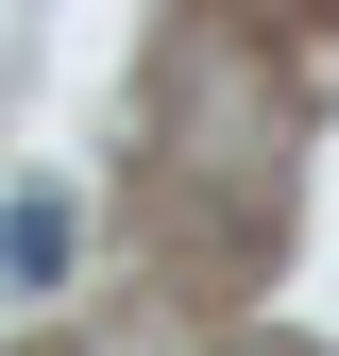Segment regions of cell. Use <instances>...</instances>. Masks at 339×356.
Returning <instances> with one entry per match:
<instances>
[{"label": "cell", "mask_w": 339, "mask_h": 356, "mask_svg": "<svg viewBox=\"0 0 339 356\" xmlns=\"http://www.w3.org/2000/svg\"><path fill=\"white\" fill-rule=\"evenodd\" d=\"M0 272H17V289L68 272V204H0Z\"/></svg>", "instance_id": "6da1fadb"}]
</instances>
